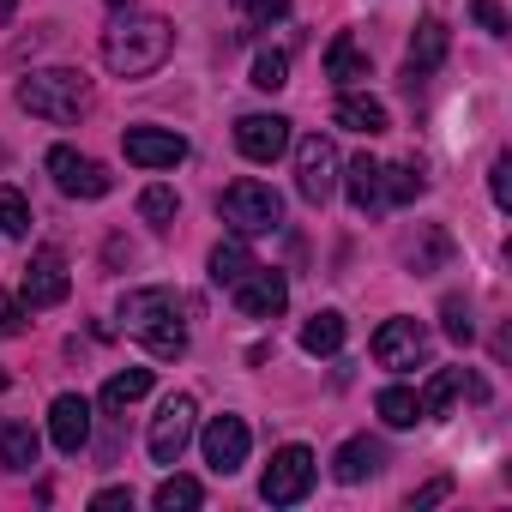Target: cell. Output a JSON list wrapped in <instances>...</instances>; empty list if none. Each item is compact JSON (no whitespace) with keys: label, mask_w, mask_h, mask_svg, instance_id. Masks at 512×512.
<instances>
[{"label":"cell","mask_w":512,"mask_h":512,"mask_svg":"<svg viewBox=\"0 0 512 512\" xmlns=\"http://www.w3.org/2000/svg\"><path fill=\"white\" fill-rule=\"evenodd\" d=\"M241 19L247 25H278V19H290V0H241Z\"/></svg>","instance_id":"836d02e7"},{"label":"cell","mask_w":512,"mask_h":512,"mask_svg":"<svg viewBox=\"0 0 512 512\" xmlns=\"http://www.w3.org/2000/svg\"><path fill=\"white\" fill-rule=\"evenodd\" d=\"M193 416H199V404H193L187 392L163 398V410H157V422H151V458H157V464H181V452H187V440H193Z\"/></svg>","instance_id":"9c48e42d"},{"label":"cell","mask_w":512,"mask_h":512,"mask_svg":"<svg viewBox=\"0 0 512 512\" xmlns=\"http://www.w3.org/2000/svg\"><path fill=\"white\" fill-rule=\"evenodd\" d=\"M121 151H127V163H139V169H175V163L187 157V139L169 133V127H127Z\"/></svg>","instance_id":"5bb4252c"},{"label":"cell","mask_w":512,"mask_h":512,"mask_svg":"<svg viewBox=\"0 0 512 512\" xmlns=\"http://www.w3.org/2000/svg\"><path fill=\"white\" fill-rule=\"evenodd\" d=\"M91 506H97V512H115V506H133V488H97V494H91Z\"/></svg>","instance_id":"8d00e7d4"},{"label":"cell","mask_w":512,"mask_h":512,"mask_svg":"<svg viewBox=\"0 0 512 512\" xmlns=\"http://www.w3.org/2000/svg\"><path fill=\"white\" fill-rule=\"evenodd\" d=\"M199 446H205V464H211L217 476H235V470L247 464L253 434H247V422H241V416H211V422H205V434H199Z\"/></svg>","instance_id":"30bf717a"},{"label":"cell","mask_w":512,"mask_h":512,"mask_svg":"<svg viewBox=\"0 0 512 512\" xmlns=\"http://www.w3.org/2000/svg\"><path fill=\"white\" fill-rule=\"evenodd\" d=\"M374 410H380V422H386V428H416V422H422V410H416V392H410V386H386V392L374 398Z\"/></svg>","instance_id":"83f0119b"},{"label":"cell","mask_w":512,"mask_h":512,"mask_svg":"<svg viewBox=\"0 0 512 512\" xmlns=\"http://www.w3.org/2000/svg\"><path fill=\"white\" fill-rule=\"evenodd\" d=\"M49 175H55V187H61L67 199H103V193L115 187L109 169H103L97 157L73 151V145H55V151H49Z\"/></svg>","instance_id":"52a82bcc"},{"label":"cell","mask_w":512,"mask_h":512,"mask_svg":"<svg viewBox=\"0 0 512 512\" xmlns=\"http://www.w3.org/2000/svg\"><path fill=\"white\" fill-rule=\"evenodd\" d=\"M175 211H181V199H175V187H163V181H151L145 193H139V217L157 229V235H169L175 229Z\"/></svg>","instance_id":"484cf974"},{"label":"cell","mask_w":512,"mask_h":512,"mask_svg":"<svg viewBox=\"0 0 512 512\" xmlns=\"http://www.w3.org/2000/svg\"><path fill=\"white\" fill-rule=\"evenodd\" d=\"M332 121H338V127H350V133H368V139L392 127V115H386V103H380V97H356V91H344V97H338V109H332Z\"/></svg>","instance_id":"d6986e66"},{"label":"cell","mask_w":512,"mask_h":512,"mask_svg":"<svg viewBox=\"0 0 512 512\" xmlns=\"http://www.w3.org/2000/svg\"><path fill=\"white\" fill-rule=\"evenodd\" d=\"M446 494H452V482L440 476V482H428V488H416V494H410V506H434V500H446Z\"/></svg>","instance_id":"f35d334b"},{"label":"cell","mask_w":512,"mask_h":512,"mask_svg":"<svg viewBox=\"0 0 512 512\" xmlns=\"http://www.w3.org/2000/svg\"><path fill=\"white\" fill-rule=\"evenodd\" d=\"M446 49H452L446 19H422V25H416V37H410V79H416V73H434V67L446 61Z\"/></svg>","instance_id":"ffe728a7"},{"label":"cell","mask_w":512,"mask_h":512,"mask_svg":"<svg viewBox=\"0 0 512 512\" xmlns=\"http://www.w3.org/2000/svg\"><path fill=\"white\" fill-rule=\"evenodd\" d=\"M488 187H494V205H500V211H512V157H506V151L494 157V169H488Z\"/></svg>","instance_id":"e575fe53"},{"label":"cell","mask_w":512,"mask_h":512,"mask_svg":"<svg viewBox=\"0 0 512 512\" xmlns=\"http://www.w3.org/2000/svg\"><path fill=\"white\" fill-rule=\"evenodd\" d=\"M380 464H386L380 440H344L338 458H332V476H338V482H362V476H374Z\"/></svg>","instance_id":"603a6c76"},{"label":"cell","mask_w":512,"mask_h":512,"mask_svg":"<svg viewBox=\"0 0 512 512\" xmlns=\"http://www.w3.org/2000/svg\"><path fill=\"white\" fill-rule=\"evenodd\" d=\"M368 73H374V67H368V49H362L350 31L326 43V79H332V85H362Z\"/></svg>","instance_id":"ac0fdd59"},{"label":"cell","mask_w":512,"mask_h":512,"mask_svg":"<svg viewBox=\"0 0 512 512\" xmlns=\"http://www.w3.org/2000/svg\"><path fill=\"white\" fill-rule=\"evenodd\" d=\"M49 440L73 458V452H85V440H91V398H79V392H61L55 404H49Z\"/></svg>","instance_id":"9a60e30c"},{"label":"cell","mask_w":512,"mask_h":512,"mask_svg":"<svg viewBox=\"0 0 512 512\" xmlns=\"http://www.w3.org/2000/svg\"><path fill=\"white\" fill-rule=\"evenodd\" d=\"M296 193H302L308 205H326V199L338 193V145H332V139L308 133V139L296 145Z\"/></svg>","instance_id":"8992f818"},{"label":"cell","mask_w":512,"mask_h":512,"mask_svg":"<svg viewBox=\"0 0 512 512\" xmlns=\"http://www.w3.org/2000/svg\"><path fill=\"white\" fill-rule=\"evenodd\" d=\"M253 266H260V260L247 253V235H235V241H217V247H211V284H217V290H235Z\"/></svg>","instance_id":"44dd1931"},{"label":"cell","mask_w":512,"mask_h":512,"mask_svg":"<svg viewBox=\"0 0 512 512\" xmlns=\"http://www.w3.org/2000/svg\"><path fill=\"white\" fill-rule=\"evenodd\" d=\"M314 470H320V464H314L308 446H278L272 464H266V476H260V494H266L272 506H296V500H308Z\"/></svg>","instance_id":"5b68a950"},{"label":"cell","mask_w":512,"mask_h":512,"mask_svg":"<svg viewBox=\"0 0 512 512\" xmlns=\"http://www.w3.org/2000/svg\"><path fill=\"white\" fill-rule=\"evenodd\" d=\"M0 235H31V205L19 187H0Z\"/></svg>","instance_id":"1f68e13d"},{"label":"cell","mask_w":512,"mask_h":512,"mask_svg":"<svg viewBox=\"0 0 512 512\" xmlns=\"http://www.w3.org/2000/svg\"><path fill=\"white\" fill-rule=\"evenodd\" d=\"M253 85H260V91H284L290 85V55L284 49H260V55H253Z\"/></svg>","instance_id":"4dcf8cb0"},{"label":"cell","mask_w":512,"mask_h":512,"mask_svg":"<svg viewBox=\"0 0 512 512\" xmlns=\"http://www.w3.org/2000/svg\"><path fill=\"white\" fill-rule=\"evenodd\" d=\"M344 193H350V205H356V211H368V217H374V211H386V163H374V157L362 151V157L344 169Z\"/></svg>","instance_id":"e0dca14e"},{"label":"cell","mask_w":512,"mask_h":512,"mask_svg":"<svg viewBox=\"0 0 512 512\" xmlns=\"http://www.w3.org/2000/svg\"><path fill=\"white\" fill-rule=\"evenodd\" d=\"M19 109L37 115V121H55V127H73L85 109H91V79L79 67H43L31 79H19Z\"/></svg>","instance_id":"3957f363"},{"label":"cell","mask_w":512,"mask_h":512,"mask_svg":"<svg viewBox=\"0 0 512 512\" xmlns=\"http://www.w3.org/2000/svg\"><path fill=\"white\" fill-rule=\"evenodd\" d=\"M217 211H223V223H229L235 235H266V229H278V223H284V199H278V187L253 181V175L229 181V187H223V199H217Z\"/></svg>","instance_id":"277c9868"},{"label":"cell","mask_w":512,"mask_h":512,"mask_svg":"<svg viewBox=\"0 0 512 512\" xmlns=\"http://www.w3.org/2000/svg\"><path fill=\"white\" fill-rule=\"evenodd\" d=\"M422 193H428V163H422V157L386 169V205H410V199H422Z\"/></svg>","instance_id":"d4e9b609"},{"label":"cell","mask_w":512,"mask_h":512,"mask_svg":"<svg viewBox=\"0 0 512 512\" xmlns=\"http://www.w3.org/2000/svg\"><path fill=\"white\" fill-rule=\"evenodd\" d=\"M199 500H205V488L193 476H163V488H157V512H187Z\"/></svg>","instance_id":"f546056e"},{"label":"cell","mask_w":512,"mask_h":512,"mask_svg":"<svg viewBox=\"0 0 512 512\" xmlns=\"http://www.w3.org/2000/svg\"><path fill=\"white\" fill-rule=\"evenodd\" d=\"M121 326L151 356H187V326H181V296L175 290H127L121 296Z\"/></svg>","instance_id":"7a4b0ae2"},{"label":"cell","mask_w":512,"mask_h":512,"mask_svg":"<svg viewBox=\"0 0 512 512\" xmlns=\"http://www.w3.org/2000/svg\"><path fill=\"white\" fill-rule=\"evenodd\" d=\"M470 13L488 37H506V13H500V0H470Z\"/></svg>","instance_id":"d590c367"},{"label":"cell","mask_w":512,"mask_h":512,"mask_svg":"<svg viewBox=\"0 0 512 512\" xmlns=\"http://www.w3.org/2000/svg\"><path fill=\"white\" fill-rule=\"evenodd\" d=\"M13 7H19V0H0V25H7V19H13Z\"/></svg>","instance_id":"ab89813d"},{"label":"cell","mask_w":512,"mask_h":512,"mask_svg":"<svg viewBox=\"0 0 512 512\" xmlns=\"http://www.w3.org/2000/svg\"><path fill=\"white\" fill-rule=\"evenodd\" d=\"M458 392H470V398H488V386H482V380H476L470 368H440V374H434V380L422 386L416 410H422L428 422H440V416L452 410V398H458Z\"/></svg>","instance_id":"2e32d148"},{"label":"cell","mask_w":512,"mask_h":512,"mask_svg":"<svg viewBox=\"0 0 512 512\" xmlns=\"http://www.w3.org/2000/svg\"><path fill=\"white\" fill-rule=\"evenodd\" d=\"M67 290H73V278H67V260H61V247H37L31 260H25L19 296H25L31 308H61V302H67Z\"/></svg>","instance_id":"ba28073f"},{"label":"cell","mask_w":512,"mask_h":512,"mask_svg":"<svg viewBox=\"0 0 512 512\" xmlns=\"http://www.w3.org/2000/svg\"><path fill=\"white\" fill-rule=\"evenodd\" d=\"M284 302H290V284H284V272H272V266H253V272L235 284V308H241L247 320H278Z\"/></svg>","instance_id":"4fadbf2b"},{"label":"cell","mask_w":512,"mask_h":512,"mask_svg":"<svg viewBox=\"0 0 512 512\" xmlns=\"http://www.w3.org/2000/svg\"><path fill=\"white\" fill-rule=\"evenodd\" d=\"M37 452H43V440L31 422H0V470H31Z\"/></svg>","instance_id":"7402d4cb"},{"label":"cell","mask_w":512,"mask_h":512,"mask_svg":"<svg viewBox=\"0 0 512 512\" xmlns=\"http://www.w3.org/2000/svg\"><path fill=\"white\" fill-rule=\"evenodd\" d=\"M151 392V368H127V374H109V386H103V410H127V404H139Z\"/></svg>","instance_id":"4316f807"},{"label":"cell","mask_w":512,"mask_h":512,"mask_svg":"<svg viewBox=\"0 0 512 512\" xmlns=\"http://www.w3.org/2000/svg\"><path fill=\"white\" fill-rule=\"evenodd\" d=\"M169 55H175V25H169V19L139 13V19H121V25L103 31V67H109L115 79H145V73H157Z\"/></svg>","instance_id":"6da1fadb"},{"label":"cell","mask_w":512,"mask_h":512,"mask_svg":"<svg viewBox=\"0 0 512 512\" xmlns=\"http://www.w3.org/2000/svg\"><path fill=\"white\" fill-rule=\"evenodd\" d=\"M440 320H446V338H452V344H470V338H476V320H470V302H464V296H446V302H440Z\"/></svg>","instance_id":"d6a6232c"},{"label":"cell","mask_w":512,"mask_h":512,"mask_svg":"<svg viewBox=\"0 0 512 512\" xmlns=\"http://www.w3.org/2000/svg\"><path fill=\"white\" fill-rule=\"evenodd\" d=\"M235 151L247 163H278L290 151V121L284 115H241L235 121Z\"/></svg>","instance_id":"8fae6325"},{"label":"cell","mask_w":512,"mask_h":512,"mask_svg":"<svg viewBox=\"0 0 512 512\" xmlns=\"http://www.w3.org/2000/svg\"><path fill=\"white\" fill-rule=\"evenodd\" d=\"M344 332H350L344 314H338V308H320V314L302 326V350H308V356H338V350H344Z\"/></svg>","instance_id":"cb8c5ba5"},{"label":"cell","mask_w":512,"mask_h":512,"mask_svg":"<svg viewBox=\"0 0 512 512\" xmlns=\"http://www.w3.org/2000/svg\"><path fill=\"white\" fill-rule=\"evenodd\" d=\"M0 332H7V338L25 332V308H19V302H0Z\"/></svg>","instance_id":"74e56055"},{"label":"cell","mask_w":512,"mask_h":512,"mask_svg":"<svg viewBox=\"0 0 512 512\" xmlns=\"http://www.w3.org/2000/svg\"><path fill=\"white\" fill-rule=\"evenodd\" d=\"M452 253V241H446V229H422V241H410L404 247V260H410V272L422 278V272H440V260Z\"/></svg>","instance_id":"f1b7e54d"},{"label":"cell","mask_w":512,"mask_h":512,"mask_svg":"<svg viewBox=\"0 0 512 512\" xmlns=\"http://www.w3.org/2000/svg\"><path fill=\"white\" fill-rule=\"evenodd\" d=\"M374 362H380V368H392V374H404V368L428 362V332H422L416 320H386V326L374 332Z\"/></svg>","instance_id":"7c38bea8"}]
</instances>
